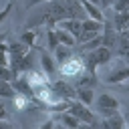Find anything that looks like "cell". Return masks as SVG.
<instances>
[{
  "label": "cell",
  "mask_w": 129,
  "mask_h": 129,
  "mask_svg": "<svg viewBox=\"0 0 129 129\" xmlns=\"http://www.w3.org/2000/svg\"><path fill=\"white\" fill-rule=\"evenodd\" d=\"M0 119H8V113H6V109L0 105Z\"/></svg>",
  "instance_id": "27"
},
{
  "label": "cell",
  "mask_w": 129,
  "mask_h": 129,
  "mask_svg": "<svg viewBox=\"0 0 129 129\" xmlns=\"http://www.w3.org/2000/svg\"><path fill=\"white\" fill-rule=\"evenodd\" d=\"M85 71V60H83V56H71V58H67L62 64H58V73H60V77L62 79H77L81 73Z\"/></svg>",
  "instance_id": "3"
},
{
  "label": "cell",
  "mask_w": 129,
  "mask_h": 129,
  "mask_svg": "<svg viewBox=\"0 0 129 129\" xmlns=\"http://www.w3.org/2000/svg\"><path fill=\"white\" fill-rule=\"evenodd\" d=\"M54 32H56V38H58V44H67V46H77V36H73L69 30L64 28H58L54 26Z\"/></svg>",
  "instance_id": "14"
},
{
  "label": "cell",
  "mask_w": 129,
  "mask_h": 129,
  "mask_svg": "<svg viewBox=\"0 0 129 129\" xmlns=\"http://www.w3.org/2000/svg\"><path fill=\"white\" fill-rule=\"evenodd\" d=\"M10 10H12V2H8V4H6V6L2 8V10H0V24H2L4 20H6V16L10 14Z\"/></svg>",
  "instance_id": "23"
},
{
  "label": "cell",
  "mask_w": 129,
  "mask_h": 129,
  "mask_svg": "<svg viewBox=\"0 0 129 129\" xmlns=\"http://www.w3.org/2000/svg\"><path fill=\"white\" fill-rule=\"evenodd\" d=\"M6 34H8V32H4V30L0 32V42H4V40H6Z\"/></svg>",
  "instance_id": "29"
},
{
  "label": "cell",
  "mask_w": 129,
  "mask_h": 129,
  "mask_svg": "<svg viewBox=\"0 0 129 129\" xmlns=\"http://www.w3.org/2000/svg\"><path fill=\"white\" fill-rule=\"evenodd\" d=\"M10 64V52H8V44L0 42V67H8Z\"/></svg>",
  "instance_id": "20"
},
{
  "label": "cell",
  "mask_w": 129,
  "mask_h": 129,
  "mask_svg": "<svg viewBox=\"0 0 129 129\" xmlns=\"http://www.w3.org/2000/svg\"><path fill=\"white\" fill-rule=\"evenodd\" d=\"M52 52H54V56H52V58H54V62H56V64H62L67 58H71V56H73V46L56 44V48H54Z\"/></svg>",
  "instance_id": "12"
},
{
  "label": "cell",
  "mask_w": 129,
  "mask_h": 129,
  "mask_svg": "<svg viewBox=\"0 0 129 129\" xmlns=\"http://www.w3.org/2000/svg\"><path fill=\"white\" fill-rule=\"evenodd\" d=\"M111 58H113V50L107 48V46H103V44L97 46V48H93V50H87V56L83 58L85 60V71L97 73V67L107 64Z\"/></svg>",
  "instance_id": "1"
},
{
  "label": "cell",
  "mask_w": 129,
  "mask_h": 129,
  "mask_svg": "<svg viewBox=\"0 0 129 129\" xmlns=\"http://www.w3.org/2000/svg\"><path fill=\"white\" fill-rule=\"evenodd\" d=\"M42 2H48V0H28V4H26V8L30 10V8H34L36 4H42Z\"/></svg>",
  "instance_id": "25"
},
{
  "label": "cell",
  "mask_w": 129,
  "mask_h": 129,
  "mask_svg": "<svg viewBox=\"0 0 129 129\" xmlns=\"http://www.w3.org/2000/svg\"><path fill=\"white\" fill-rule=\"evenodd\" d=\"M97 83H99V81H97V73L83 71V73L77 77L75 87H89V89H95V85H97Z\"/></svg>",
  "instance_id": "10"
},
{
  "label": "cell",
  "mask_w": 129,
  "mask_h": 129,
  "mask_svg": "<svg viewBox=\"0 0 129 129\" xmlns=\"http://www.w3.org/2000/svg\"><path fill=\"white\" fill-rule=\"evenodd\" d=\"M123 32H125V34H127V36H129V28H125V30H123Z\"/></svg>",
  "instance_id": "30"
},
{
  "label": "cell",
  "mask_w": 129,
  "mask_h": 129,
  "mask_svg": "<svg viewBox=\"0 0 129 129\" xmlns=\"http://www.w3.org/2000/svg\"><path fill=\"white\" fill-rule=\"evenodd\" d=\"M8 52H10V58H16V56H24L26 52H30V46L24 44L22 40H14L8 44Z\"/></svg>",
  "instance_id": "13"
},
{
  "label": "cell",
  "mask_w": 129,
  "mask_h": 129,
  "mask_svg": "<svg viewBox=\"0 0 129 129\" xmlns=\"http://www.w3.org/2000/svg\"><path fill=\"white\" fill-rule=\"evenodd\" d=\"M67 111H69V113H73V115L81 121V125H89V127L99 125V121H97L95 113H91L89 105H85V103H81V101H77V99H73V101H71V105H69V109H67Z\"/></svg>",
  "instance_id": "2"
},
{
  "label": "cell",
  "mask_w": 129,
  "mask_h": 129,
  "mask_svg": "<svg viewBox=\"0 0 129 129\" xmlns=\"http://www.w3.org/2000/svg\"><path fill=\"white\" fill-rule=\"evenodd\" d=\"M0 79H4V81H12V79H14L10 67H0Z\"/></svg>",
  "instance_id": "22"
},
{
  "label": "cell",
  "mask_w": 129,
  "mask_h": 129,
  "mask_svg": "<svg viewBox=\"0 0 129 129\" xmlns=\"http://www.w3.org/2000/svg\"><path fill=\"white\" fill-rule=\"evenodd\" d=\"M121 56H123V60H125V62L129 64V48H127L125 52H121Z\"/></svg>",
  "instance_id": "28"
},
{
  "label": "cell",
  "mask_w": 129,
  "mask_h": 129,
  "mask_svg": "<svg viewBox=\"0 0 129 129\" xmlns=\"http://www.w3.org/2000/svg\"><path fill=\"white\" fill-rule=\"evenodd\" d=\"M91 2H93V4H99V0H91Z\"/></svg>",
  "instance_id": "31"
},
{
  "label": "cell",
  "mask_w": 129,
  "mask_h": 129,
  "mask_svg": "<svg viewBox=\"0 0 129 129\" xmlns=\"http://www.w3.org/2000/svg\"><path fill=\"white\" fill-rule=\"evenodd\" d=\"M0 97H4V99H14L16 97V91H14V87H12L10 81L0 79Z\"/></svg>",
  "instance_id": "17"
},
{
  "label": "cell",
  "mask_w": 129,
  "mask_h": 129,
  "mask_svg": "<svg viewBox=\"0 0 129 129\" xmlns=\"http://www.w3.org/2000/svg\"><path fill=\"white\" fill-rule=\"evenodd\" d=\"M107 85H119V83H123V81H129V64L123 60V62H119L115 69H111V73L103 79Z\"/></svg>",
  "instance_id": "5"
},
{
  "label": "cell",
  "mask_w": 129,
  "mask_h": 129,
  "mask_svg": "<svg viewBox=\"0 0 129 129\" xmlns=\"http://www.w3.org/2000/svg\"><path fill=\"white\" fill-rule=\"evenodd\" d=\"M81 30H93V32H101L103 30V22L95 20V18H83L81 20Z\"/></svg>",
  "instance_id": "16"
},
{
  "label": "cell",
  "mask_w": 129,
  "mask_h": 129,
  "mask_svg": "<svg viewBox=\"0 0 129 129\" xmlns=\"http://www.w3.org/2000/svg\"><path fill=\"white\" fill-rule=\"evenodd\" d=\"M10 127H12V123L8 119H0V129H10Z\"/></svg>",
  "instance_id": "26"
},
{
  "label": "cell",
  "mask_w": 129,
  "mask_h": 129,
  "mask_svg": "<svg viewBox=\"0 0 129 129\" xmlns=\"http://www.w3.org/2000/svg\"><path fill=\"white\" fill-rule=\"evenodd\" d=\"M54 26L69 30L73 36H79V34H81V20H79V18H60V20H56Z\"/></svg>",
  "instance_id": "9"
},
{
  "label": "cell",
  "mask_w": 129,
  "mask_h": 129,
  "mask_svg": "<svg viewBox=\"0 0 129 129\" xmlns=\"http://www.w3.org/2000/svg\"><path fill=\"white\" fill-rule=\"evenodd\" d=\"M111 8L115 12H125V10H129V0H115L111 4Z\"/></svg>",
  "instance_id": "21"
},
{
  "label": "cell",
  "mask_w": 129,
  "mask_h": 129,
  "mask_svg": "<svg viewBox=\"0 0 129 129\" xmlns=\"http://www.w3.org/2000/svg\"><path fill=\"white\" fill-rule=\"evenodd\" d=\"M36 36H38V32H36V30H32V28H26V30L22 32V36H20V40H22L24 44H28L30 48H34V42H36Z\"/></svg>",
  "instance_id": "18"
},
{
  "label": "cell",
  "mask_w": 129,
  "mask_h": 129,
  "mask_svg": "<svg viewBox=\"0 0 129 129\" xmlns=\"http://www.w3.org/2000/svg\"><path fill=\"white\" fill-rule=\"evenodd\" d=\"M75 89H77V93H75V99H77V101H81V103H85V105H91V103L95 101L93 89H89V87H75Z\"/></svg>",
  "instance_id": "15"
},
{
  "label": "cell",
  "mask_w": 129,
  "mask_h": 129,
  "mask_svg": "<svg viewBox=\"0 0 129 129\" xmlns=\"http://www.w3.org/2000/svg\"><path fill=\"white\" fill-rule=\"evenodd\" d=\"M113 2H115V0H99V6H101V10H103V8H111Z\"/></svg>",
  "instance_id": "24"
},
{
  "label": "cell",
  "mask_w": 129,
  "mask_h": 129,
  "mask_svg": "<svg viewBox=\"0 0 129 129\" xmlns=\"http://www.w3.org/2000/svg\"><path fill=\"white\" fill-rule=\"evenodd\" d=\"M95 103H97V109H99V113H101L103 117H105V115H111L113 111H117V109L121 107L119 99H117L115 95H111V93H101Z\"/></svg>",
  "instance_id": "4"
},
{
  "label": "cell",
  "mask_w": 129,
  "mask_h": 129,
  "mask_svg": "<svg viewBox=\"0 0 129 129\" xmlns=\"http://www.w3.org/2000/svg\"><path fill=\"white\" fill-rule=\"evenodd\" d=\"M50 89H52V95H54V97H60V99H71V101L75 99V93H77L75 85L67 83V79H60V81L50 83Z\"/></svg>",
  "instance_id": "6"
},
{
  "label": "cell",
  "mask_w": 129,
  "mask_h": 129,
  "mask_svg": "<svg viewBox=\"0 0 129 129\" xmlns=\"http://www.w3.org/2000/svg\"><path fill=\"white\" fill-rule=\"evenodd\" d=\"M46 42H48V48L54 50L56 44H58V38H56V32H54V26H46Z\"/></svg>",
  "instance_id": "19"
},
{
  "label": "cell",
  "mask_w": 129,
  "mask_h": 129,
  "mask_svg": "<svg viewBox=\"0 0 129 129\" xmlns=\"http://www.w3.org/2000/svg\"><path fill=\"white\" fill-rule=\"evenodd\" d=\"M101 125L107 127V129H125V127H127V117L117 109V111H113L111 115H105L103 121H101Z\"/></svg>",
  "instance_id": "7"
},
{
  "label": "cell",
  "mask_w": 129,
  "mask_h": 129,
  "mask_svg": "<svg viewBox=\"0 0 129 129\" xmlns=\"http://www.w3.org/2000/svg\"><path fill=\"white\" fill-rule=\"evenodd\" d=\"M36 48H38V46H36ZM38 50H40V67H42L44 77H46V79L54 77V73H56V62H54V58H52L44 48H38Z\"/></svg>",
  "instance_id": "8"
},
{
  "label": "cell",
  "mask_w": 129,
  "mask_h": 129,
  "mask_svg": "<svg viewBox=\"0 0 129 129\" xmlns=\"http://www.w3.org/2000/svg\"><path fill=\"white\" fill-rule=\"evenodd\" d=\"M54 121H56L58 125H62V127H81V121H79L73 113H69V111H60V113H56Z\"/></svg>",
  "instance_id": "11"
}]
</instances>
